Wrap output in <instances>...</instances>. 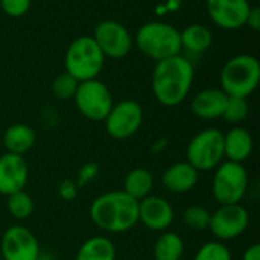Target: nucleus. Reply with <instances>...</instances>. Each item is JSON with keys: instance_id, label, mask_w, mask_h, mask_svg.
<instances>
[{"instance_id": "nucleus-9", "label": "nucleus", "mask_w": 260, "mask_h": 260, "mask_svg": "<svg viewBox=\"0 0 260 260\" xmlns=\"http://www.w3.org/2000/svg\"><path fill=\"white\" fill-rule=\"evenodd\" d=\"M105 129L111 139L125 140L133 137L142 126L143 108L133 99H125L113 104L110 113L104 119Z\"/></svg>"}, {"instance_id": "nucleus-23", "label": "nucleus", "mask_w": 260, "mask_h": 260, "mask_svg": "<svg viewBox=\"0 0 260 260\" xmlns=\"http://www.w3.org/2000/svg\"><path fill=\"white\" fill-rule=\"evenodd\" d=\"M181 49H187L192 53L206 52L213 41L212 32L207 26L203 24H190L183 32H180Z\"/></svg>"}, {"instance_id": "nucleus-13", "label": "nucleus", "mask_w": 260, "mask_h": 260, "mask_svg": "<svg viewBox=\"0 0 260 260\" xmlns=\"http://www.w3.org/2000/svg\"><path fill=\"white\" fill-rule=\"evenodd\" d=\"M206 5L212 21L227 30L245 26L251 8L248 0H207Z\"/></svg>"}, {"instance_id": "nucleus-20", "label": "nucleus", "mask_w": 260, "mask_h": 260, "mask_svg": "<svg viewBox=\"0 0 260 260\" xmlns=\"http://www.w3.org/2000/svg\"><path fill=\"white\" fill-rule=\"evenodd\" d=\"M154 189V175L146 168H134L129 171L123 180V192L134 198L136 201H140L151 195Z\"/></svg>"}, {"instance_id": "nucleus-6", "label": "nucleus", "mask_w": 260, "mask_h": 260, "mask_svg": "<svg viewBox=\"0 0 260 260\" xmlns=\"http://www.w3.org/2000/svg\"><path fill=\"white\" fill-rule=\"evenodd\" d=\"M250 184L248 172L242 163L224 160L216 169L212 181L215 200L221 204H241Z\"/></svg>"}, {"instance_id": "nucleus-12", "label": "nucleus", "mask_w": 260, "mask_h": 260, "mask_svg": "<svg viewBox=\"0 0 260 260\" xmlns=\"http://www.w3.org/2000/svg\"><path fill=\"white\" fill-rule=\"evenodd\" d=\"M40 242L24 225L9 227L0 239L3 260H40Z\"/></svg>"}, {"instance_id": "nucleus-26", "label": "nucleus", "mask_w": 260, "mask_h": 260, "mask_svg": "<svg viewBox=\"0 0 260 260\" xmlns=\"http://www.w3.org/2000/svg\"><path fill=\"white\" fill-rule=\"evenodd\" d=\"M248 116V102L247 98H236V96H229L227 105L224 110L222 117L229 123H241L247 119Z\"/></svg>"}, {"instance_id": "nucleus-2", "label": "nucleus", "mask_w": 260, "mask_h": 260, "mask_svg": "<svg viewBox=\"0 0 260 260\" xmlns=\"http://www.w3.org/2000/svg\"><path fill=\"white\" fill-rule=\"evenodd\" d=\"M93 224L105 233H125L139 224V201L123 190L105 192L90 206Z\"/></svg>"}, {"instance_id": "nucleus-10", "label": "nucleus", "mask_w": 260, "mask_h": 260, "mask_svg": "<svg viewBox=\"0 0 260 260\" xmlns=\"http://www.w3.org/2000/svg\"><path fill=\"white\" fill-rule=\"evenodd\" d=\"M250 224V215L242 204H225L210 216L209 230L216 241H232L239 238Z\"/></svg>"}, {"instance_id": "nucleus-19", "label": "nucleus", "mask_w": 260, "mask_h": 260, "mask_svg": "<svg viewBox=\"0 0 260 260\" xmlns=\"http://www.w3.org/2000/svg\"><path fill=\"white\" fill-rule=\"evenodd\" d=\"M35 140H37L35 131L24 123L11 125L3 134V146L6 152L17 154V155L27 154L34 148Z\"/></svg>"}, {"instance_id": "nucleus-15", "label": "nucleus", "mask_w": 260, "mask_h": 260, "mask_svg": "<svg viewBox=\"0 0 260 260\" xmlns=\"http://www.w3.org/2000/svg\"><path fill=\"white\" fill-rule=\"evenodd\" d=\"M29 180V166L23 155L5 152L0 157V195L9 197L24 190Z\"/></svg>"}, {"instance_id": "nucleus-32", "label": "nucleus", "mask_w": 260, "mask_h": 260, "mask_svg": "<svg viewBox=\"0 0 260 260\" xmlns=\"http://www.w3.org/2000/svg\"><path fill=\"white\" fill-rule=\"evenodd\" d=\"M245 26L251 27L254 32H259L260 30V8L259 6H251V8H250V12H248V17H247Z\"/></svg>"}, {"instance_id": "nucleus-16", "label": "nucleus", "mask_w": 260, "mask_h": 260, "mask_svg": "<svg viewBox=\"0 0 260 260\" xmlns=\"http://www.w3.org/2000/svg\"><path fill=\"white\" fill-rule=\"evenodd\" d=\"M200 180V172L187 161H177L166 168L161 175L163 187L171 193H187L195 189Z\"/></svg>"}, {"instance_id": "nucleus-25", "label": "nucleus", "mask_w": 260, "mask_h": 260, "mask_svg": "<svg viewBox=\"0 0 260 260\" xmlns=\"http://www.w3.org/2000/svg\"><path fill=\"white\" fill-rule=\"evenodd\" d=\"M210 216V210L204 206H190L183 212V224L190 230L203 232L209 229Z\"/></svg>"}, {"instance_id": "nucleus-34", "label": "nucleus", "mask_w": 260, "mask_h": 260, "mask_svg": "<svg viewBox=\"0 0 260 260\" xmlns=\"http://www.w3.org/2000/svg\"><path fill=\"white\" fill-rule=\"evenodd\" d=\"M166 145H168V140H166V139H161V140H158L157 143H154L152 151H154V152H160V151H163V149L166 148Z\"/></svg>"}, {"instance_id": "nucleus-21", "label": "nucleus", "mask_w": 260, "mask_h": 260, "mask_svg": "<svg viewBox=\"0 0 260 260\" xmlns=\"http://www.w3.org/2000/svg\"><path fill=\"white\" fill-rule=\"evenodd\" d=\"M76 260H116V245L107 236H93L79 247Z\"/></svg>"}, {"instance_id": "nucleus-30", "label": "nucleus", "mask_w": 260, "mask_h": 260, "mask_svg": "<svg viewBox=\"0 0 260 260\" xmlns=\"http://www.w3.org/2000/svg\"><path fill=\"white\" fill-rule=\"evenodd\" d=\"M98 174H99V166H98L96 163H93V161L85 163V165L79 169V172H78V181H76V186H78V187H81V186H84V184H87V183L93 181V180L98 177Z\"/></svg>"}, {"instance_id": "nucleus-4", "label": "nucleus", "mask_w": 260, "mask_h": 260, "mask_svg": "<svg viewBox=\"0 0 260 260\" xmlns=\"http://www.w3.org/2000/svg\"><path fill=\"white\" fill-rule=\"evenodd\" d=\"M221 90L227 96L248 98L259 85L260 64L253 55H236L221 70Z\"/></svg>"}, {"instance_id": "nucleus-24", "label": "nucleus", "mask_w": 260, "mask_h": 260, "mask_svg": "<svg viewBox=\"0 0 260 260\" xmlns=\"http://www.w3.org/2000/svg\"><path fill=\"white\" fill-rule=\"evenodd\" d=\"M6 207L8 212L11 213L12 218L18 219V221H24L27 219L32 213H34V200L29 193H26L24 190L15 192L9 197H6Z\"/></svg>"}, {"instance_id": "nucleus-17", "label": "nucleus", "mask_w": 260, "mask_h": 260, "mask_svg": "<svg viewBox=\"0 0 260 260\" xmlns=\"http://www.w3.org/2000/svg\"><path fill=\"white\" fill-rule=\"evenodd\" d=\"M229 96L221 88H206L200 91L190 104L192 113L204 120L222 117Z\"/></svg>"}, {"instance_id": "nucleus-5", "label": "nucleus", "mask_w": 260, "mask_h": 260, "mask_svg": "<svg viewBox=\"0 0 260 260\" xmlns=\"http://www.w3.org/2000/svg\"><path fill=\"white\" fill-rule=\"evenodd\" d=\"M105 56L88 35L78 37L70 43L66 50L64 66L66 72L72 75L78 82L96 79L102 72Z\"/></svg>"}, {"instance_id": "nucleus-1", "label": "nucleus", "mask_w": 260, "mask_h": 260, "mask_svg": "<svg viewBox=\"0 0 260 260\" xmlns=\"http://www.w3.org/2000/svg\"><path fill=\"white\" fill-rule=\"evenodd\" d=\"M195 78L193 66L181 55L157 62L152 73V91L165 107L180 105L189 94Z\"/></svg>"}, {"instance_id": "nucleus-14", "label": "nucleus", "mask_w": 260, "mask_h": 260, "mask_svg": "<svg viewBox=\"0 0 260 260\" xmlns=\"http://www.w3.org/2000/svg\"><path fill=\"white\" fill-rule=\"evenodd\" d=\"M175 213L171 203L158 195H148L139 201V222L152 232H166L174 222Z\"/></svg>"}, {"instance_id": "nucleus-22", "label": "nucleus", "mask_w": 260, "mask_h": 260, "mask_svg": "<svg viewBox=\"0 0 260 260\" xmlns=\"http://www.w3.org/2000/svg\"><path fill=\"white\" fill-rule=\"evenodd\" d=\"M184 254V241L175 232H161L154 244L155 260H181Z\"/></svg>"}, {"instance_id": "nucleus-7", "label": "nucleus", "mask_w": 260, "mask_h": 260, "mask_svg": "<svg viewBox=\"0 0 260 260\" xmlns=\"http://www.w3.org/2000/svg\"><path fill=\"white\" fill-rule=\"evenodd\" d=\"M187 163L198 172L216 169L225 158L224 133L216 128H207L192 137L187 145Z\"/></svg>"}, {"instance_id": "nucleus-27", "label": "nucleus", "mask_w": 260, "mask_h": 260, "mask_svg": "<svg viewBox=\"0 0 260 260\" xmlns=\"http://www.w3.org/2000/svg\"><path fill=\"white\" fill-rule=\"evenodd\" d=\"M193 260H232V253L224 242L210 241L200 247Z\"/></svg>"}, {"instance_id": "nucleus-8", "label": "nucleus", "mask_w": 260, "mask_h": 260, "mask_svg": "<svg viewBox=\"0 0 260 260\" xmlns=\"http://www.w3.org/2000/svg\"><path fill=\"white\" fill-rule=\"evenodd\" d=\"M73 99L79 113L93 122L104 120L114 104L108 87L98 79L79 82Z\"/></svg>"}, {"instance_id": "nucleus-28", "label": "nucleus", "mask_w": 260, "mask_h": 260, "mask_svg": "<svg viewBox=\"0 0 260 260\" xmlns=\"http://www.w3.org/2000/svg\"><path fill=\"white\" fill-rule=\"evenodd\" d=\"M78 85H79V82L72 75L64 72V73L58 75L53 79V82H52V93L58 99H62V101L64 99H73Z\"/></svg>"}, {"instance_id": "nucleus-18", "label": "nucleus", "mask_w": 260, "mask_h": 260, "mask_svg": "<svg viewBox=\"0 0 260 260\" xmlns=\"http://www.w3.org/2000/svg\"><path fill=\"white\" fill-rule=\"evenodd\" d=\"M254 142L248 129L235 126L224 134V154L229 161L244 163L253 154Z\"/></svg>"}, {"instance_id": "nucleus-31", "label": "nucleus", "mask_w": 260, "mask_h": 260, "mask_svg": "<svg viewBox=\"0 0 260 260\" xmlns=\"http://www.w3.org/2000/svg\"><path fill=\"white\" fill-rule=\"evenodd\" d=\"M78 190H79V187L72 180H62L58 186V195L64 201H73L78 195Z\"/></svg>"}, {"instance_id": "nucleus-3", "label": "nucleus", "mask_w": 260, "mask_h": 260, "mask_svg": "<svg viewBox=\"0 0 260 260\" xmlns=\"http://www.w3.org/2000/svg\"><path fill=\"white\" fill-rule=\"evenodd\" d=\"M134 41L142 53L157 62L180 55L181 52L180 30L168 23H145L137 30Z\"/></svg>"}, {"instance_id": "nucleus-11", "label": "nucleus", "mask_w": 260, "mask_h": 260, "mask_svg": "<svg viewBox=\"0 0 260 260\" xmlns=\"http://www.w3.org/2000/svg\"><path fill=\"white\" fill-rule=\"evenodd\" d=\"M91 38L94 40L104 56L113 59H120L126 56L134 43L129 30L122 23L114 20H104L98 23Z\"/></svg>"}, {"instance_id": "nucleus-33", "label": "nucleus", "mask_w": 260, "mask_h": 260, "mask_svg": "<svg viewBox=\"0 0 260 260\" xmlns=\"http://www.w3.org/2000/svg\"><path fill=\"white\" fill-rule=\"evenodd\" d=\"M242 260H260V245L251 244L242 254Z\"/></svg>"}, {"instance_id": "nucleus-29", "label": "nucleus", "mask_w": 260, "mask_h": 260, "mask_svg": "<svg viewBox=\"0 0 260 260\" xmlns=\"http://www.w3.org/2000/svg\"><path fill=\"white\" fill-rule=\"evenodd\" d=\"M0 6L3 12L9 17H23L29 8H30V0H0Z\"/></svg>"}]
</instances>
